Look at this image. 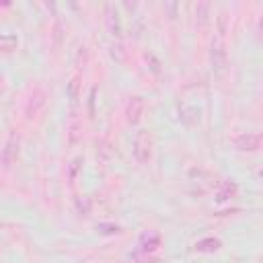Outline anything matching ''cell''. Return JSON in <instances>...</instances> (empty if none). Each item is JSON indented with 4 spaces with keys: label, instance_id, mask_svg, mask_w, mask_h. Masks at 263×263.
<instances>
[{
    "label": "cell",
    "instance_id": "cell-1",
    "mask_svg": "<svg viewBox=\"0 0 263 263\" xmlns=\"http://www.w3.org/2000/svg\"><path fill=\"white\" fill-rule=\"evenodd\" d=\"M132 154L136 158V162L140 164H148V160L152 158V138L148 129H138L134 140H132Z\"/></svg>",
    "mask_w": 263,
    "mask_h": 263
},
{
    "label": "cell",
    "instance_id": "cell-2",
    "mask_svg": "<svg viewBox=\"0 0 263 263\" xmlns=\"http://www.w3.org/2000/svg\"><path fill=\"white\" fill-rule=\"evenodd\" d=\"M210 62H212V70L216 74H222L226 70V41L224 35L218 33L212 39V49H210Z\"/></svg>",
    "mask_w": 263,
    "mask_h": 263
},
{
    "label": "cell",
    "instance_id": "cell-3",
    "mask_svg": "<svg viewBox=\"0 0 263 263\" xmlns=\"http://www.w3.org/2000/svg\"><path fill=\"white\" fill-rule=\"evenodd\" d=\"M18 148H21V136L16 132H10L6 142H4V146H2V150H0V162H2L4 168L12 166V162L18 156Z\"/></svg>",
    "mask_w": 263,
    "mask_h": 263
},
{
    "label": "cell",
    "instance_id": "cell-4",
    "mask_svg": "<svg viewBox=\"0 0 263 263\" xmlns=\"http://www.w3.org/2000/svg\"><path fill=\"white\" fill-rule=\"evenodd\" d=\"M234 146H236L238 150H242V152H257L259 146H261V134H259V132L240 134V136H236Z\"/></svg>",
    "mask_w": 263,
    "mask_h": 263
},
{
    "label": "cell",
    "instance_id": "cell-5",
    "mask_svg": "<svg viewBox=\"0 0 263 263\" xmlns=\"http://www.w3.org/2000/svg\"><path fill=\"white\" fill-rule=\"evenodd\" d=\"M105 14H107V27L111 31L113 37H121V14H119V8L115 4H107L105 6Z\"/></svg>",
    "mask_w": 263,
    "mask_h": 263
},
{
    "label": "cell",
    "instance_id": "cell-6",
    "mask_svg": "<svg viewBox=\"0 0 263 263\" xmlns=\"http://www.w3.org/2000/svg\"><path fill=\"white\" fill-rule=\"evenodd\" d=\"M144 109H146V101L142 97H132L129 103H127V109H125V115H127V121L132 125H136L142 115H144Z\"/></svg>",
    "mask_w": 263,
    "mask_h": 263
},
{
    "label": "cell",
    "instance_id": "cell-7",
    "mask_svg": "<svg viewBox=\"0 0 263 263\" xmlns=\"http://www.w3.org/2000/svg\"><path fill=\"white\" fill-rule=\"evenodd\" d=\"M43 105H45V90H41V88H35L33 90V95L29 97V101H27V117H35L41 109H43Z\"/></svg>",
    "mask_w": 263,
    "mask_h": 263
},
{
    "label": "cell",
    "instance_id": "cell-8",
    "mask_svg": "<svg viewBox=\"0 0 263 263\" xmlns=\"http://www.w3.org/2000/svg\"><path fill=\"white\" fill-rule=\"evenodd\" d=\"M216 249H220V240L214 238V236L195 242V251H208V253H210V251H216Z\"/></svg>",
    "mask_w": 263,
    "mask_h": 263
},
{
    "label": "cell",
    "instance_id": "cell-9",
    "mask_svg": "<svg viewBox=\"0 0 263 263\" xmlns=\"http://www.w3.org/2000/svg\"><path fill=\"white\" fill-rule=\"evenodd\" d=\"M210 8H212L210 2H199V4L195 6V14L199 16V23H201V25L208 21V12H210Z\"/></svg>",
    "mask_w": 263,
    "mask_h": 263
},
{
    "label": "cell",
    "instance_id": "cell-10",
    "mask_svg": "<svg viewBox=\"0 0 263 263\" xmlns=\"http://www.w3.org/2000/svg\"><path fill=\"white\" fill-rule=\"evenodd\" d=\"M234 191H236V185H234V183H224V187L218 191V201H224V199L232 197Z\"/></svg>",
    "mask_w": 263,
    "mask_h": 263
},
{
    "label": "cell",
    "instance_id": "cell-11",
    "mask_svg": "<svg viewBox=\"0 0 263 263\" xmlns=\"http://www.w3.org/2000/svg\"><path fill=\"white\" fill-rule=\"evenodd\" d=\"M14 43H16V39L12 37V35H8V37H0V49H12L14 47Z\"/></svg>",
    "mask_w": 263,
    "mask_h": 263
},
{
    "label": "cell",
    "instance_id": "cell-12",
    "mask_svg": "<svg viewBox=\"0 0 263 263\" xmlns=\"http://www.w3.org/2000/svg\"><path fill=\"white\" fill-rule=\"evenodd\" d=\"M70 99H72V105H76V101H78V78H74L72 82H70Z\"/></svg>",
    "mask_w": 263,
    "mask_h": 263
}]
</instances>
